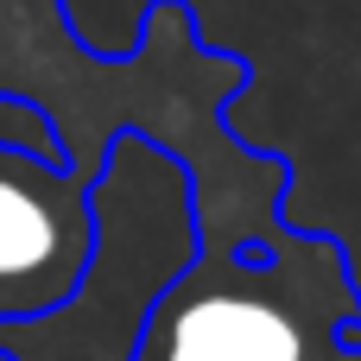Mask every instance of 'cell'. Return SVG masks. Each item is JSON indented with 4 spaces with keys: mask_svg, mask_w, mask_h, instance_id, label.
<instances>
[{
    "mask_svg": "<svg viewBox=\"0 0 361 361\" xmlns=\"http://www.w3.org/2000/svg\"><path fill=\"white\" fill-rule=\"evenodd\" d=\"M247 57L209 51L184 0H152L121 63L95 57L57 0H0V95H25L51 114L63 165L108 171L121 133L152 140L190 178L197 241H260L286 222L292 165L254 152L228 127V95L247 89Z\"/></svg>",
    "mask_w": 361,
    "mask_h": 361,
    "instance_id": "cell-1",
    "label": "cell"
},
{
    "mask_svg": "<svg viewBox=\"0 0 361 361\" xmlns=\"http://www.w3.org/2000/svg\"><path fill=\"white\" fill-rule=\"evenodd\" d=\"M102 247L95 178L0 140V324L63 311ZM0 361H13L0 349Z\"/></svg>",
    "mask_w": 361,
    "mask_h": 361,
    "instance_id": "cell-2",
    "label": "cell"
},
{
    "mask_svg": "<svg viewBox=\"0 0 361 361\" xmlns=\"http://www.w3.org/2000/svg\"><path fill=\"white\" fill-rule=\"evenodd\" d=\"M0 140L6 146H25V152H44V159L63 165V140H57L51 114L38 102H25V95H0Z\"/></svg>",
    "mask_w": 361,
    "mask_h": 361,
    "instance_id": "cell-3",
    "label": "cell"
},
{
    "mask_svg": "<svg viewBox=\"0 0 361 361\" xmlns=\"http://www.w3.org/2000/svg\"><path fill=\"white\" fill-rule=\"evenodd\" d=\"M311 361H361V324H355V330H343V336H330Z\"/></svg>",
    "mask_w": 361,
    "mask_h": 361,
    "instance_id": "cell-4",
    "label": "cell"
}]
</instances>
